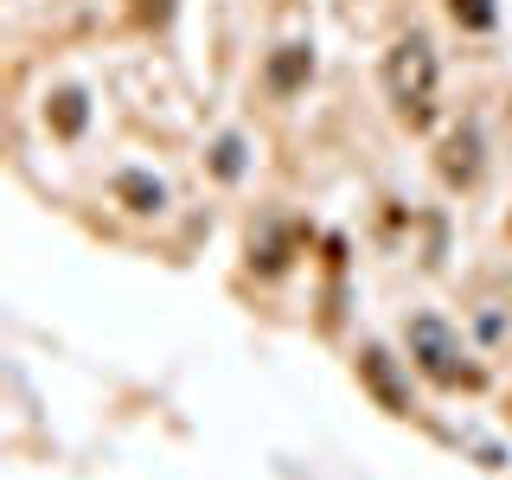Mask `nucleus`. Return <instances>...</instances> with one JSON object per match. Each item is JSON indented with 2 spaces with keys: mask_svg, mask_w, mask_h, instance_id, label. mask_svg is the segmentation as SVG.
Segmentation results:
<instances>
[{
  "mask_svg": "<svg viewBox=\"0 0 512 480\" xmlns=\"http://www.w3.org/2000/svg\"><path fill=\"white\" fill-rule=\"evenodd\" d=\"M384 90H391V103L404 109L416 128L436 116V52H429V39H397L391 45V58H384Z\"/></svg>",
  "mask_w": 512,
  "mask_h": 480,
  "instance_id": "1",
  "label": "nucleus"
},
{
  "mask_svg": "<svg viewBox=\"0 0 512 480\" xmlns=\"http://www.w3.org/2000/svg\"><path fill=\"white\" fill-rule=\"evenodd\" d=\"M410 359L423 365L429 378H442V384H461V378H474L468 365H461V340L442 327L436 314H416V320H410Z\"/></svg>",
  "mask_w": 512,
  "mask_h": 480,
  "instance_id": "2",
  "label": "nucleus"
},
{
  "mask_svg": "<svg viewBox=\"0 0 512 480\" xmlns=\"http://www.w3.org/2000/svg\"><path fill=\"white\" fill-rule=\"evenodd\" d=\"M77 103H84L77 90H64V96H58V128H64V135H71V128L84 122V109H77Z\"/></svg>",
  "mask_w": 512,
  "mask_h": 480,
  "instance_id": "3",
  "label": "nucleus"
},
{
  "mask_svg": "<svg viewBox=\"0 0 512 480\" xmlns=\"http://www.w3.org/2000/svg\"><path fill=\"white\" fill-rule=\"evenodd\" d=\"M455 20H468V26H493V7H487V0H455Z\"/></svg>",
  "mask_w": 512,
  "mask_h": 480,
  "instance_id": "4",
  "label": "nucleus"
},
{
  "mask_svg": "<svg viewBox=\"0 0 512 480\" xmlns=\"http://www.w3.org/2000/svg\"><path fill=\"white\" fill-rule=\"evenodd\" d=\"M301 64H308V52H288V58L276 64V84H295V77H301Z\"/></svg>",
  "mask_w": 512,
  "mask_h": 480,
  "instance_id": "5",
  "label": "nucleus"
}]
</instances>
